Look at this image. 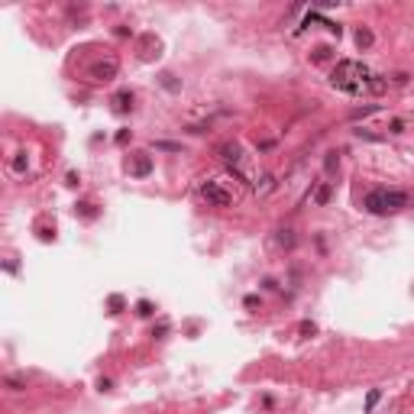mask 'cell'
Segmentation results:
<instances>
[{
  "label": "cell",
  "mask_w": 414,
  "mask_h": 414,
  "mask_svg": "<svg viewBox=\"0 0 414 414\" xmlns=\"http://www.w3.org/2000/svg\"><path fill=\"white\" fill-rule=\"evenodd\" d=\"M330 81H333V87H340V91H346V94H378L385 87L382 78L372 75L363 61H349V58L333 68Z\"/></svg>",
  "instance_id": "6da1fadb"
},
{
  "label": "cell",
  "mask_w": 414,
  "mask_h": 414,
  "mask_svg": "<svg viewBox=\"0 0 414 414\" xmlns=\"http://www.w3.org/2000/svg\"><path fill=\"white\" fill-rule=\"evenodd\" d=\"M408 204V195L404 191H389V188H378L366 198V210L369 214H395Z\"/></svg>",
  "instance_id": "7a4b0ae2"
},
{
  "label": "cell",
  "mask_w": 414,
  "mask_h": 414,
  "mask_svg": "<svg viewBox=\"0 0 414 414\" xmlns=\"http://www.w3.org/2000/svg\"><path fill=\"white\" fill-rule=\"evenodd\" d=\"M201 195H204L210 204H217V207H230V204H233V195H227L217 181H207L204 188H201Z\"/></svg>",
  "instance_id": "3957f363"
}]
</instances>
